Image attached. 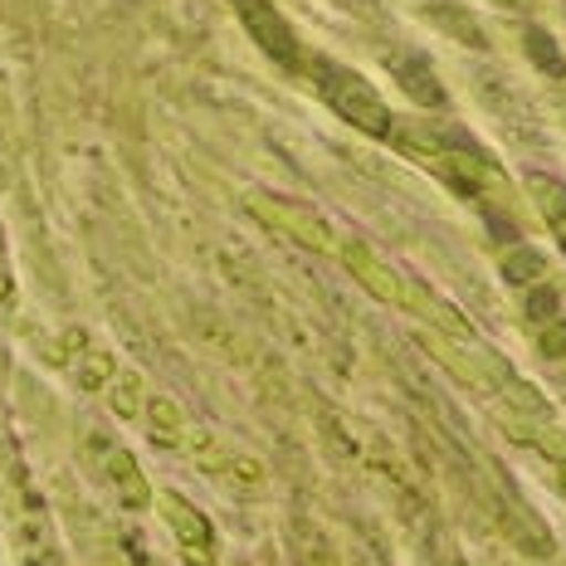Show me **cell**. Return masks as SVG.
Wrapping results in <instances>:
<instances>
[{
  "mask_svg": "<svg viewBox=\"0 0 566 566\" xmlns=\"http://www.w3.org/2000/svg\"><path fill=\"white\" fill-rule=\"evenodd\" d=\"M308 74H313L317 93H323V103L342 117V123H352L357 133H367V137H396V113L386 108V98L361 74L333 64V59H313Z\"/></svg>",
  "mask_w": 566,
  "mask_h": 566,
  "instance_id": "obj_1",
  "label": "cell"
},
{
  "mask_svg": "<svg viewBox=\"0 0 566 566\" xmlns=\"http://www.w3.org/2000/svg\"><path fill=\"white\" fill-rule=\"evenodd\" d=\"M234 10H240V25L254 34L259 50L274 59L283 74H298V69H303V50H298V40H293L289 20L279 15L274 0H234Z\"/></svg>",
  "mask_w": 566,
  "mask_h": 566,
  "instance_id": "obj_2",
  "label": "cell"
},
{
  "mask_svg": "<svg viewBox=\"0 0 566 566\" xmlns=\"http://www.w3.org/2000/svg\"><path fill=\"white\" fill-rule=\"evenodd\" d=\"M250 210L264 226H274V230H283L289 240H298V244H308V250H317V254H337V234H333V226H327L317 210H308V206H298V200H269V196H254L250 200Z\"/></svg>",
  "mask_w": 566,
  "mask_h": 566,
  "instance_id": "obj_3",
  "label": "cell"
},
{
  "mask_svg": "<svg viewBox=\"0 0 566 566\" xmlns=\"http://www.w3.org/2000/svg\"><path fill=\"white\" fill-rule=\"evenodd\" d=\"M88 454H93V464H98V474L113 483V493L123 499V509H147V503H151L147 479H142L137 459L127 454L108 430H88Z\"/></svg>",
  "mask_w": 566,
  "mask_h": 566,
  "instance_id": "obj_4",
  "label": "cell"
},
{
  "mask_svg": "<svg viewBox=\"0 0 566 566\" xmlns=\"http://www.w3.org/2000/svg\"><path fill=\"white\" fill-rule=\"evenodd\" d=\"M157 503H161V517L171 523L181 557L191 566H216V527H210V517L200 509H191L181 493H161Z\"/></svg>",
  "mask_w": 566,
  "mask_h": 566,
  "instance_id": "obj_5",
  "label": "cell"
},
{
  "mask_svg": "<svg viewBox=\"0 0 566 566\" xmlns=\"http://www.w3.org/2000/svg\"><path fill=\"white\" fill-rule=\"evenodd\" d=\"M337 259L361 279V289L376 293L381 303H396V308H406L410 303V279H400L396 269H386L361 240H337Z\"/></svg>",
  "mask_w": 566,
  "mask_h": 566,
  "instance_id": "obj_6",
  "label": "cell"
},
{
  "mask_svg": "<svg viewBox=\"0 0 566 566\" xmlns=\"http://www.w3.org/2000/svg\"><path fill=\"white\" fill-rule=\"evenodd\" d=\"M142 420H147V434L161 444V450H200V444L210 440V434H200L191 420L181 416V406H176L171 396H151L147 391V406H142Z\"/></svg>",
  "mask_w": 566,
  "mask_h": 566,
  "instance_id": "obj_7",
  "label": "cell"
},
{
  "mask_svg": "<svg viewBox=\"0 0 566 566\" xmlns=\"http://www.w3.org/2000/svg\"><path fill=\"white\" fill-rule=\"evenodd\" d=\"M391 69H396V84L406 88L420 108H440L444 103V88H440V78L430 74V59L424 54H396Z\"/></svg>",
  "mask_w": 566,
  "mask_h": 566,
  "instance_id": "obj_8",
  "label": "cell"
},
{
  "mask_svg": "<svg viewBox=\"0 0 566 566\" xmlns=\"http://www.w3.org/2000/svg\"><path fill=\"white\" fill-rule=\"evenodd\" d=\"M108 406L117 410L123 420H142V406H147V386H142V376L137 371H117L108 386Z\"/></svg>",
  "mask_w": 566,
  "mask_h": 566,
  "instance_id": "obj_9",
  "label": "cell"
},
{
  "mask_svg": "<svg viewBox=\"0 0 566 566\" xmlns=\"http://www.w3.org/2000/svg\"><path fill=\"white\" fill-rule=\"evenodd\" d=\"M533 196H537V206H542V216L552 220V230L562 234V244H566V186L557 181H547V176H533Z\"/></svg>",
  "mask_w": 566,
  "mask_h": 566,
  "instance_id": "obj_10",
  "label": "cell"
},
{
  "mask_svg": "<svg viewBox=\"0 0 566 566\" xmlns=\"http://www.w3.org/2000/svg\"><path fill=\"white\" fill-rule=\"evenodd\" d=\"M430 20H434L440 30H450L459 44H474V50H483V44H489V40H483V30H479V20H474V15H464L459 6H440V10H430Z\"/></svg>",
  "mask_w": 566,
  "mask_h": 566,
  "instance_id": "obj_11",
  "label": "cell"
},
{
  "mask_svg": "<svg viewBox=\"0 0 566 566\" xmlns=\"http://www.w3.org/2000/svg\"><path fill=\"white\" fill-rule=\"evenodd\" d=\"M117 376V361L108 357V352H84V361H78V386H84V391H103V386H108Z\"/></svg>",
  "mask_w": 566,
  "mask_h": 566,
  "instance_id": "obj_12",
  "label": "cell"
},
{
  "mask_svg": "<svg viewBox=\"0 0 566 566\" xmlns=\"http://www.w3.org/2000/svg\"><path fill=\"white\" fill-rule=\"evenodd\" d=\"M503 274H509V283H537V279H542V254H533V250L509 254Z\"/></svg>",
  "mask_w": 566,
  "mask_h": 566,
  "instance_id": "obj_13",
  "label": "cell"
},
{
  "mask_svg": "<svg viewBox=\"0 0 566 566\" xmlns=\"http://www.w3.org/2000/svg\"><path fill=\"white\" fill-rule=\"evenodd\" d=\"M527 317H533V323H547V317H557V293H533V298H527Z\"/></svg>",
  "mask_w": 566,
  "mask_h": 566,
  "instance_id": "obj_14",
  "label": "cell"
},
{
  "mask_svg": "<svg viewBox=\"0 0 566 566\" xmlns=\"http://www.w3.org/2000/svg\"><path fill=\"white\" fill-rule=\"evenodd\" d=\"M542 352H547V357H566V323L552 317V327L542 333Z\"/></svg>",
  "mask_w": 566,
  "mask_h": 566,
  "instance_id": "obj_15",
  "label": "cell"
},
{
  "mask_svg": "<svg viewBox=\"0 0 566 566\" xmlns=\"http://www.w3.org/2000/svg\"><path fill=\"white\" fill-rule=\"evenodd\" d=\"M527 50H533L537 59H542V64H547L552 69V74H566V69H562V59H557V50H547V40H542V34L533 30V34H527Z\"/></svg>",
  "mask_w": 566,
  "mask_h": 566,
  "instance_id": "obj_16",
  "label": "cell"
},
{
  "mask_svg": "<svg viewBox=\"0 0 566 566\" xmlns=\"http://www.w3.org/2000/svg\"><path fill=\"white\" fill-rule=\"evenodd\" d=\"M562 479H566V464H562Z\"/></svg>",
  "mask_w": 566,
  "mask_h": 566,
  "instance_id": "obj_17",
  "label": "cell"
}]
</instances>
